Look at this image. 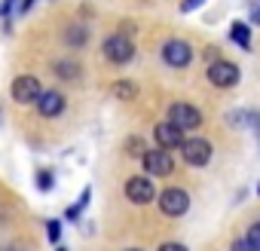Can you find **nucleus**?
Wrapping results in <instances>:
<instances>
[{
	"label": "nucleus",
	"instance_id": "obj_1",
	"mask_svg": "<svg viewBox=\"0 0 260 251\" xmlns=\"http://www.w3.org/2000/svg\"><path fill=\"white\" fill-rule=\"evenodd\" d=\"M205 77H208V83L217 86V89H233V86L242 80V71H239L236 61H230V58H217V61L208 65Z\"/></svg>",
	"mask_w": 260,
	"mask_h": 251
},
{
	"label": "nucleus",
	"instance_id": "obj_2",
	"mask_svg": "<svg viewBox=\"0 0 260 251\" xmlns=\"http://www.w3.org/2000/svg\"><path fill=\"white\" fill-rule=\"evenodd\" d=\"M101 52H104V58L110 65H128L135 58V43H132V37H125V34H110L104 40Z\"/></svg>",
	"mask_w": 260,
	"mask_h": 251
},
{
	"label": "nucleus",
	"instance_id": "obj_3",
	"mask_svg": "<svg viewBox=\"0 0 260 251\" xmlns=\"http://www.w3.org/2000/svg\"><path fill=\"white\" fill-rule=\"evenodd\" d=\"M156 205H159L162 214L181 217V214H187V208H190V193H187L184 187H166L162 193H156Z\"/></svg>",
	"mask_w": 260,
	"mask_h": 251
},
{
	"label": "nucleus",
	"instance_id": "obj_4",
	"mask_svg": "<svg viewBox=\"0 0 260 251\" xmlns=\"http://www.w3.org/2000/svg\"><path fill=\"white\" fill-rule=\"evenodd\" d=\"M169 122L178 125L181 132H193L202 125V110L187 101H175V104H169Z\"/></svg>",
	"mask_w": 260,
	"mask_h": 251
},
{
	"label": "nucleus",
	"instance_id": "obj_5",
	"mask_svg": "<svg viewBox=\"0 0 260 251\" xmlns=\"http://www.w3.org/2000/svg\"><path fill=\"white\" fill-rule=\"evenodd\" d=\"M193 46L187 43V40H181V37H172V40H166L162 43V61L169 65V68H187L190 61H193Z\"/></svg>",
	"mask_w": 260,
	"mask_h": 251
},
{
	"label": "nucleus",
	"instance_id": "obj_6",
	"mask_svg": "<svg viewBox=\"0 0 260 251\" xmlns=\"http://www.w3.org/2000/svg\"><path fill=\"white\" fill-rule=\"evenodd\" d=\"M141 166H144V172H147L150 178H166V175H172L175 160H172V153H169V150L156 147V150H144Z\"/></svg>",
	"mask_w": 260,
	"mask_h": 251
},
{
	"label": "nucleus",
	"instance_id": "obj_7",
	"mask_svg": "<svg viewBox=\"0 0 260 251\" xmlns=\"http://www.w3.org/2000/svg\"><path fill=\"white\" fill-rule=\"evenodd\" d=\"M10 92H13V101H19V104H37L43 86H40L37 77H31V74H19V77L13 80V89H10Z\"/></svg>",
	"mask_w": 260,
	"mask_h": 251
},
{
	"label": "nucleus",
	"instance_id": "obj_8",
	"mask_svg": "<svg viewBox=\"0 0 260 251\" xmlns=\"http://www.w3.org/2000/svg\"><path fill=\"white\" fill-rule=\"evenodd\" d=\"M181 156H184L187 166H196V169L208 166V160H211V141H205V138H184Z\"/></svg>",
	"mask_w": 260,
	"mask_h": 251
},
{
	"label": "nucleus",
	"instance_id": "obj_9",
	"mask_svg": "<svg viewBox=\"0 0 260 251\" xmlns=\"http://www.w3.org/2000/svg\"><path fill=\"white\" fill-rule=\"evenodd\" d=\"M125 196H128V202H135V205H150V202H156V187H153V181L150 178H128L125 181Z\"/></svg>",
	"mask_w": 260,
	"mask_h": 251
},
{
	"label": "nucleus",
	"instance_id": "obj_10",
	"mask_svg": "<svg viewBox=\"0 0 260 251\" xmlns=\"http://www.w3.org/2000/svg\"><path fill=\"white\" fill-rule=\"evenodd\" d=\"M153 138H156V147H162V150H175V147L184 144V132L178 129V125H172L169 119L166 122H156Z\"/></svg>",
	"mask_w": 260,
	"mask_h": 251
},
{
	"label": "nucleus",
	"instance_id": "obj_11",
	"mask_svg": "<svg viewBox=\"0 0 260 251\" xmlns=\"http://www.w3.org/2000/svg\"><path fill=\"white\" fill-rule=\"evenodd\" d=\"M34 107H37V113H40V116L52 119V116H58V113L64 110V95H61L58 89H43Z\"/></svg>",
	"mask_w": 260,
	"mask_h": 251
},
{
	"label": "nucleus",
	"instance_id": "obj_12",
	"mask_svg": "<svg viewBox=\"0 0 260 251\" xmlns=\"http://www.w3.org/2000/svg\"><path fill=\"white\" fill-rule=\"evenodd\" d=\"M230 40H233L239 49L248 52V49H251V28H248L245 22H233V25H230Z\"/></svg>",
	"mask_w": 260,
	"mask_h": 251
},
{
	"label": "nucleus",
	"instance_id": "obj_13",
	"mask_svg": "<svg viewBox=\"0 0 260 251\" xmlns=\"http://www.w3.org/2000/svg\"><path fill=\"white\" fill-rule=\"evenodd\" d=\"M52 71H55V77H61V80H80V74H83V68H80L74 58H58V61L52 65Z\"/></svg>",
	"mask_w": 260,
	"mask_h": 251
},
{
	"label": "nucleus",
	"instance_id": "obj_14",
	"mask_svg": "<svg viewBox=\"0 0 260 251\" xmlns=\"http://www.w3.org/2000/svg\"><path fill=\"white\" fill-rule=\"evenodd\" d=\"M64 43L68 46H86L89 43V28L86 25H68V31H64Z\"/></svg>",
	"mask_w": 260,
	"mask_h": 251
},
{
	"label": "nucleus",
	"instance_id": "obj_15",
	"mask_svg": "<svg viewBox=\"0 0 260 251\" xmlns=\"http://www.w3.org/2000/svg\"><path fill=\"white\" fill-rule=\"evenodd\" d=\"M113 95H116V98H135V95H138V89H135V83L119 80V83H113Z\"/></svg>",
	"mask_w": 260,
	"mask_h": 251
},
{
	"label": "nucleus",
	"instance_id": "obj_16",
	"mask_svg": "<svg viewBox=\"0 0 260 251\" xmlns=\"http://www.w3.org/2000/svg\"><path fill=\"white\" fill-rule=\"evenodd\" d=\"M52 187H55L52 172H49V169H40V172H37V190H40V193H49Z\"/></svg>",
	"mask_w": 260,
	"mask_h": 251
},
{
	"label": "nucleus",
	"instance_id": "obj_17",
	"mask_svg": "<svg viewBox=\"0 0 260 251\" xmlns=\"http://www.w3.org/2000/svg\"><path fill=\"white\" fill-rule=\"evenodd\" d=\"M242 239H245V242H248V245H254V248H257V251H260V221H254V224H251V227H248V233H245V236H242Z\"/></svg>",
	"mask_w": 260,
	"mask_h": 251
},
{
	"label": "nucleus",
	"instance_id": "obj_18",
	"mask_svg": "<svg viewBox=\"0 0 260 251\" xmlns=\"http://www.w3.org/2000/svg\"><path fill=\"white\" fill-rule=\"evenodd\" d=\"M125 147H128V156H138V160H141V156H144V150H147L141 138H128V141H125Z\"/></svg>",
	"mask_w": 260,
	"mask_h": 251
},
{
	"label": "nucleus",
	"instance_id": "obj_19",
	"mask_svg": "<svg viewBox=\"0 0 260 251\" xmlns=\"http://www.w3.org/2000/svg\"><path fill=\"white\" fill-rule=\"evenodd\" d=\"M46 236H49V242H58L61 239V221H46Z\"/></svg>",
	"mask_w": 260,
	"mask_h": 251
},
{
	"label": "nucleus",
	"instance_id": "obj_20",
	"mask_svg": "<svg viewBox=\"0 0 260 251\" xmlns=\"http://www.w3.org/2000/svg\"><path fill=\"white\" fill-rule=\"evenodd\" d=\"M248 122H251V129L257 132V138H260V110H248V116H245Z\"/></svg>",
	"mask_w": 260,
	"mask_h": 251
},
{
	"label": "nucleus",
	"instance_id": "obj_21",
	"mask_svg": "<svg viewBox=\"0 0 260 251\" xmlns=\"http://www.w3.org/2000/svg\"><path fill=\"white\" fill-rule=\"evenodd\" d=\"M156 251H190L187 245H181V242H162Z\"/></svg>",
	"mask_w": 260,
	"mask_h": 251
},
{
	"label": "nucleus",
	"instance_id": "obj_22",
	"mask_svg": "<svg viewBox=\"0 0 260 251\" xmlns=\"http://www.w3.org/2000/svg\"><path fill=\"white\" fill-rule=\"evenodd\" d=\"M205 4V0H184V4H181V13H193V10H199Z\"/></svg>",
	"mask_w": 260,
	"mask_h": 251
},
{
	"label": "nucleus",
	"instance_id": "obj_23",
	"mask_svg": "<svg viewBox=\"0 0 260 251\" xmlns=\"http://www.w3.org/2000/svg\"><path fill=\"white\" fill-rule=\"evenodd\" d=\"M230 251H257V248H254V245H248L245 239H236V242L230 245Z\"/></svg>",
	"mask_w": 260,
	"mask_h": 251
},
{
	"label": "nucleus",
	"instance_id": "obj_24",
	"mask_svg": "<svg viewBox=\"0 0 260 251\" xmlns=\"http://www.w3.org/2000/svg\"><path fill=\"white\" fill-rule=\"evenodd\" d=\"M64 217H68V221H80V217H83V208H80V205H71V208L64 211Z\"/></svg>",
	"mask_w": 260,
	"mask_h": 251
},
{
	"label": "nucleus",
	"instance_id": "obj_25",
	"mask_svg": "<svg viewBox=\"0 0 260 251\" xmlns=\"http://www.w3.org/2000/svg\"><path fill=\"white\" fill-rule=\"evenodd\" d=\"M202 55H205V58H208V65H211V61H217V58H220V55H217V49H214V46H208V49H205V52H202Z\"/></svg>",
	"mask_w": 260,
	"mask_h": 251
},
{
	"label": "nucleus",
	"instance_id": "obj_26",
	"mask_svg": "<svg viewBox=\"0 0 260 251\" xmlns=\"http://www.w3.org/2000/svg\"><path fill=\"white\" fill-rule=\"evenodd\" d=\"M128 251H138V248H128Z\"/></svg>",
	"mask_w": 260,
	"mask_h": 251
},
{
	"label": "nucleus",
	"instance_id": "obj_27",
	"mask_svg": "<svg viewBox=\"0 0 260 251\" xmlns=\"http://www.w3.org/2000/svg\"><path fill=\"white\" fill-rule=\"evenodd\" d=\"M257 193H260V187H257Z\"/></svg>",
	"mask_w": 260,
	"mask_h": 251
}]
</instances>
